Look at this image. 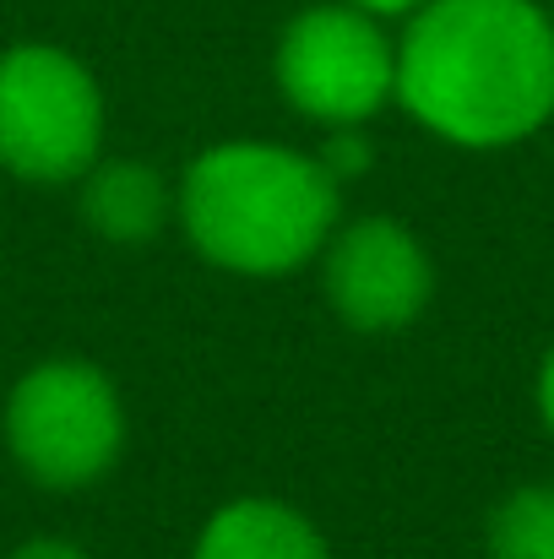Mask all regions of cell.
I'll list each match as a JSON object with an SVG mask.
<instances>
[{
    "label": "cell",
    "mask_w": 554,
    "mask_h": 559,
    "mask_svg": "<svg viewBox=\"0 0 554 559\" xmlns=\"http://www.w3.org/2000/svg\"><path fill=\"white\" fill-rule=\"evenodd\" d=\"M550 16H554V5H550Z\"/></svg>",
    "instance_id": "5bb4252c"
},
{
    "label": "cell",
    "mask_w": 554,
    "mask_h": 559,
    "mask_svg": "<svg viewBox=\"0 0 554 559\" xmlns=\"http://www.w3.org/2000/svg\"><path fill=\"white\" fill-rule=\"evenodd\" d=\"M175 223L207 266L272 283L316 266L343 223V186L316 147L228 136L180 169Z\"/></svg>",
    "instance_id": "7a4b0ae2"
},
{
    "label": "cell",
    "mask_w": 554,
    "mask_h": 559,
    "mask_svg": "<svg viewBox=\"0 0 554 559\" xmlns=\"http://www.w3.org/2000/svg\"><path fill=\"white\" fill-rule=\"evenodd\" d=\"M490 559H554V484H522L484 522Z\"/></svg>",
    "instance_id": "9c48e42d"
},
{
    "label": "cell",
    "mask_w": 554,
    "mask_h": 559,
    "mask_svg": "<svg viewBox=\"0 0 554 559\" xmlns=\"http://www.w3.org/2000/svg\"><path fill=\"white\" fill-rule=\"evenodd\" d=\"M109 136V104L82 55L22 38L0 49V169L22 186H76Z\"/></svg>",
    "instance_id": "277c9868"
},
{
    "label": "cell",
    "mask_w": 554,
    "mask_h": 559,
    "mask_svg": "<svg viewBox=\"0 0 554 559\" xmlns=\"http://www.w3.org/2000/svg\"><path fill=\"white\" fill-rule=\"evenodd\" d=\"M272 82L316 131L369 126L386 104H397V33H386V16L365 5L316 0L283 22Z\"/></svg>",
    "instance_id": "5b68a950"
},
{
    "label": "cell",
    "mask_w": 554,
    "mask_h": 559,
    "mask_svg": "<svg viewBox=\"0 0 554 559\" xmlns=\"http://www.w3.org/2000/svg\"><path fill=\"white\" fill-rule=\"evenodd\" d=\"M5 559H98V555H93L87 544L66 538V533H33V538H22Z\"/></svg>",
    "instance_id": "8fae6325"
},
{
    "label": "cell",
    "mask_w": 554,
    "mask_h": 559,
    "mask_svg": "<svg viewBox=\"0 0 554 559\" xmlns=\"http://www.w3.org/2000/svg\"><path fill=\"white\" fill-rule=\"evenodd\" d=\"M76 217L115 250H142L175 223V180L153 158H98L76 180Z\"/></svg>",
    "instance_id": "52a82bcc"
},
{
    "label": "cell",
    "mask_w": 554,
    "mask_h": 559,
    "mask_svg": "<svg viewBox=\"0 0 554 559\" xmlns=\"http://www.w3.org/2000/svg\"><path fill=\"white\" fill-rule=\"evenodd\" d=\"M349 5H365V11H375V16H386V22H391V16H413L424 0H349Z\"/></svg>",
    "instance_id": "4fadbf2b"
},
{
    "label": "cell",
    "mask_w": 554,
    "mask_h": 559,
    "mask_svg": "<svg viewBox=\"0 0 554 559\" xmlns=\"http://www.w3.org/2000/svg\"><path fill=\"white\" fill-rule=\"evenodd\" d=\"M190 559H332L327 533L278 495H234L196 527Z\"/></svg>",
    "instance_id": "ba28073f"
},
{
    "label": "cell",
    "mask_w": 554,
    "mask_h": 559,
    "mask_svg": "<svg viewBox=\"0 0 554 559\" xmlns=\"http://www.w3.org/2000/svg\"><path fill=\"white\" fill-rule=\"evenodd\" d=\"M316 158L332 169V180L338 186H349V180H359L369 169V158H375V147H369V126H343V131H321V147H316Z\"/></svg>",
    "instance_id": "30bf717a"
},
{
    "label": "cell",
    "mask_w": 554,
    "mask_h": 559,
    "mask_svg": "<svg viewBox=\"0 0 554 559\" xmlns=\"http://www.w3.org/2000/svg\"><path fill=\"white\" fill-rule=\"evenodd\" d=\"M397 109L446 147L500 153L554 120V16L539 0H424L397 33Z\"/></svg>",
    "instance_id": "6da1fadb"
},
{
    "label": "cell",
    "mask_w": 554,
    "mask_h": 559,
    "mask_svg": "<svg viewBox=\"0 0 554 559\" xmlns=\"http://www.w3.org/2000/svg\"><path fill=\"white\" fill-rule=\"evenodd\" d=\"M321 272V299L338 326L359 337H391L408 332L429 299H435V261L429 245L386 212L343 217L316 255Z\"/></svg>",
    "instance_id": "8992f818"
},
{
    "label": "cell",
    "mask_w": 554,
    "mask_h": 559,
    "mask_svg": "<svg viewBox=\"0 0 554 559\" xmlns=\"http://www.w3.org/2000/svg\"><path fill=\"white\" fill-rule=\"evenodd\" d=\"M533 402H539V418H544V429L554 435V348L544 354V365H539V385H533Z\"/></svg>",
    "instance_id": "7c38bea8"
},
{
    "label": "cell",
    "mask_w": 554,
    "mask_h": 559,
    "mask_svg": "<svg viewBox=\"0 0 554 559\" xmlns=\"http://www.w3.org/2000/svg\"><path fill=\"white\" fill-rule=\"evenodd\" d=\"M0 440L33 489L82 495L120 467L131 413L104 365L55 354L11 380L0 407Z\"/></svg>",
    "instance_id": "3957f363"
}]
</instances>
